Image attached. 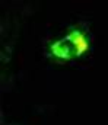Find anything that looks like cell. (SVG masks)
Instances as JSON below:
<instances>
[{
    "label": "cell",
    "mask_w": 108,
    "mask_h": 125,
    "mask_svg": "<svg viewBox=\"0 0 108 125\" xmlns=\"http://www.w3.org/2000/svg\"><path fill=\"white\" fill-rule=\"evenodd\" d=\"M89 47L91 44L86 32L82 29H72L64 36L51 42L48 47V51H50V55L57 60L70 61L88 52Z\"/></svg>",
    "instance_id": "cell-1"
}]
</instances>
